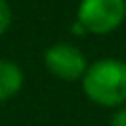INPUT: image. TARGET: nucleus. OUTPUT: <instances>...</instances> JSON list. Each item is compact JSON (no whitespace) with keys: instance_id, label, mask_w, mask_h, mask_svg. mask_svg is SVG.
Returning a JSON list of instances; mask_svg holds the SVG:
<instances>
[{"instance_id":"obj_3","label":"nucleus","mask_w":126,"mask_h":126,"mask_svg":"<svg viewBox=\"0 0 126 126\" xmlns=\"http://www.w3.org/2000/svg\"><path fill=\"white\" fill-rule=\"evenodd\" d=\"M44 64L50 75L60 81H81L87 70V58L75 44L58 41L44 54Z\"/></svg>"},{"instance_id":"obj_6","label":"nucleus","mask_w":126,"mask_h":126,"mask_svg":"<svg viewBox=\"0 0 126 126\" xmlns=\"http://www.w3.org/2000/svg\"><path fill=\"white\" fill-rule=\"evenodd\" d=\"M110 126H126V106L118 108L116 112H114L112 120H110Z\"/></svg>"},{"instance_id":"obj_7","label":"nucleus","mask_w":126,"mask_h":126,"mask_svg":"<svg viewBox=\"0 0 126 126\" xmlns=\"http://www.w3.org/2000/svg\"><path fill=\"white\" fill-rule=\"evenodd\" d=\"M70 29H72V33H75V35H85V33H87V31H85V27H83V25L79 23L77 19H75V23L70 25Z\"/></svg>"},{"instance_id":"obj_4","label":"nucleus","mask_w":126,"mask_h":126,"mask_svg":"<svg viewBox=\"0 0 126 126\" xmlns=\"http://www.w3.org/2000/svg\"><path fill=\"white\" fill-rule=\"evenodd\" d=\"M25 75L17 62L0 58V103H6L23 89Z\"/></svg>"},{"instance_id":"obj_5","label":"nucleus","mask_w":126,"mask_h":126,"mask_svg":"<svg viewBox=\"0 0 126 126\" xmlns=\"http://www.w3.org/2000/svg\"><path fill=\"white\" fill-rule=\"evenodd\" d=\"M13 25V8L8 0H0V35H4Z\"/></svg>"},{"instance_id":"obj_1","label":"nucleus","mask_w":126,"mask_h":126,"mask_svg":"<svg viewBox=\"0 0 126 126\" xmlns=\"http://www.w3.org/2000/svg\"><path fill=\"white\" fill-rule=\"evenodd\" d=\"M81 89L89 101L101 108L126 106V62L118 58H99L87 66Z\"/></svg>"},{"instance_id":"obj_2","label":"nucleus","mask_w":126,"mask_h":126,"mask_svg":"<svg viewBox=\"0 0 126 126\" xmlns=\"http://www.w3.org/2000/svg\"><path fill=\"white\" fill-rule=\"evenodd\" d=\"M126 19V0H81L77 21L87 33L110 35Z\"/></svg>"}]
</instances>
